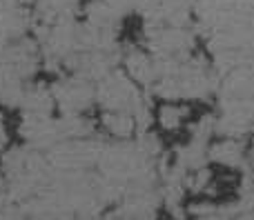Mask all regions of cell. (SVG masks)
Returning <instances> with one entry per match:
<instances>
[{
  "label": "cell",
  "mask_w": 254,
  "mask_h": 220,
  "mask_svg": "<svg viewBox=\"0 0 254 220\" xmlns=\"http://www.w3.org/2000/svg\"><path fill=\"white\" fill-rule=\"evenodd\" d=\"M147 102L145 89H140L121 67L96 80V107L101 111H131Z\"/></svg>",
  "instance_id": "obj_1"
},
{
  "label": "cell",
  "mask_w": 254,
  "mask_h": 220,
  "mask_svg": "<svg viewBox=\"0 0 254 220\" xmlns=\"http://www.w3.org/2000/svg\"><path fill=\"white\" fill-rule=\"evenodd\" d=\"M56 109L61 114H89L96 107V83L83 74H63L52 83Z\"/></svg>",
  "instance_id": "obj_2"
},
{
  "label": "cell",
  "mask_w": 254,
  "mask_h": 220,
  "mask_svg": "<svg viewBox=\"0 0 254 220\" xmlns=\"http://www.w3.org/2000/svg\"><path fill=\"white\" fill-rule=\"evenodd\" d=\"M207 165L219 172H243L250 165V142L232 136H214L207 142Z\"/></svg>",
  "instance_id": "obj_3"
},
{
  "label": "cell",
  "mask_w": 254,
  "mask_h": 220,
  "mask_svg": "<svg viewBox=\"0 0 254 220\" xmlns=\"http://www.w3.org/2000/svg\"><path fill=\"white\" fill-rule=\"evenodd\" d=\"M196 102L190 100H158L154 105V129L163 138L188 133L192 120L196 118Z\"/></svg>",
  "instance_id": "obj_4"
},
{
  "label": "cell",
  "mask_w": 254,
  "mask_h": 220,
  "mask_svg": "<svg viewBox=\"0 0 254 220\" xmlns=\"http://www.w3.org/2000/svg\"><path fill=\"white\" fill-rule=\"evenodd\" d=\"M121 69L140 89H152L158 80V58L143 44H131L121 51Z\"/></svg>",
  "instance_id": "obj_5"
},
{
  "label": "cell",
  "mask_w": 254,
  "mask_h": 220,
  "mask_svg": "<svg viewBox=\"0 0 254 220\" xmlns=\"http://www.w3.org/2000/svg\"><path fill=\"white\" fill-rule=\"evenodd\" d=\"M96 125L110 140H116V142L134 140L140 132L138 123H136V116L131 111H101Z\"/></svg>",
  "instance_id": "obj_6"
}]
</instances>
